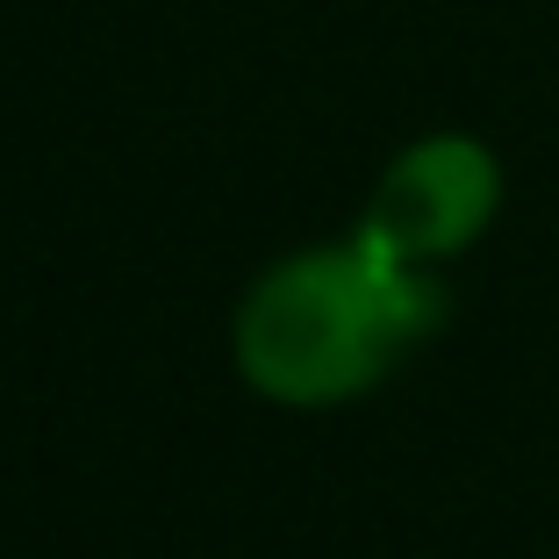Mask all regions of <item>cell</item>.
I'll return each instance as SVG.
<instances>
[{"label": "cell", "mask_w": 559, "mask_h": 559, "mask_svg": "<svg viewBox=\"0 0 559 559\" xmlns=\"http://www.w3.org/2000/svg\"><path fill=\"white\" fill-rule=\"evenodd\" d=\"M444 295L416 265L359 237L352 251L287 259L251 287L237 316V366L273 402H345L388 373V359L430 337Z\"/></svg>", "instance_id": "6da1fadb"}, {"label": "cell", "mask_w": 559, "mask_h": 559, "mask_svg": "<svg viewBox=\"0 0 559 559\" xmlns=\"http://www.w3.org/2000/svg\"><path fill=\"white\" fill-rule=\"evenodd\" d=\"M488 209H495L488 151L460 144V136H438V144H416L380 180V201L359 237L373 251H388V259L416 265V259H438V251H460L488 223Z\"/></svg>", "instance_id": "7a4b0ae2"}]
</instances>
